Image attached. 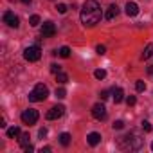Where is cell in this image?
I'll return each mask as SVG.
<instances>
[{
    "label": "cell",
    "instance_id": "obj_14",
    "mask_svg": "<svg viewBox=\"0 0 153 153\" xmlns=\"http://www.w3.org/2000/svg\"><path fill=\"white\" fill-rule=\"evenodd\" d=\"M151 56H153V43H148V45H146V49H144V52H142V56H140V58H142V59H149V58H151Z\"/></svg>",
    "mask_w": 153,
    "mask_h": 153
},
{
    "label": "cell",
    "instance_id": "obj_8",
    "mask_svg": "<svg viewBox=\"0 0 153 153\" xmlns=\"http://www.w3.org/2000/svg\"><path fill=\"white\" fill-rule=\"evenodd\" d=\"M4 22H6L9 27H15V29L20 25V20H18V16H16L15 13H11V11H6V13H4Z\"/></svg>",
    "mask_w": 153,
    "mask_h": 153
},
{
    "label": "cell",
    "instance_id": "obj_32",
    "mask_svg": "<svg viewBox=\"0 0 153 153\" xmlns=\"http://www.w3.org/2000/svg\"><path fill=\"white\" fill-rule=\"evenodd\" d=\"M24 149H25V151H27V153H31V151H33V149H34V146H33V144H27V146H25V148H24Z\"/></svg>",
    "mask_w": 153,
    "mask_h": 153
},
{
    "label": "cell",
    "instance_id": "obj_19",
    "mask_svg": "<svg viewBox=\"0 0 153 153\" xmlns=\"http://www.w3.org/2000/svg\"><path fill=\"white\" fill-rule=\"evenodd\" d=\"M58 54H59L61 58H68V56H70V49H68V47H61V49L58 51Z\"/></svg>",
    "mask_w": 153,
    "mask_h": 153
},
{
    "label": "cell",
    "instance_id": "obj_7",
    "mask_svg": "<svg viewBox=\"0 0 153 153\" xmlns=\"http://www.w3.org/2000/svg\"><path fill=\"white\" fill-rule=\"evenodd\" d=\"M63 114H65V106H63V105H56V106H52V108L47 112V119H49V121H54V119H59Z\"/></svg>",
    "mask_w": 153,
    "mask_h": 153
},
{
    "label": "cell",
    "instance_id": "obj_30",
    "mask_svg": "<svg viewBox=\"0 0 153 153\" xmlns=\"http://www.w3.org/2000/svg\"><path fill=\"white\" fill-rule=\"evenodd\" d=\"M142 130H144V131H151V124H149L148 121H142Z\"/></svg>",
    "mask_w": 153,
    "mask_h": 153
},
{
    "label": "cell",
    "instance_id": "obj_33",
    "mask_svg": "<svg viewBox=\"0 0 153 153\" xmlns=\"http://www.w3.org/2000/svg\"><path fill=\"white\" fill-rule=\"evenodd\" d=\"M22 2H24V4H31V0H22Z\"/></svg>",
    "mask_w": 153,
    "mask_h": 153
},
{
    "label": "cell",
    "instance_id": "obj_34",
    "mask_svg": "<svg viewBox=\"0 0 153 153\" xmlns=\"http://www.w3.org/2000/svg\"><path fill=\"white\" fill-rule=\"evenodd\" d=\"M151 149H153V142H151Z\"/></svg>",
    "mask_w": 153,
    "mask_h": 153
},
{
    "label": "cell",
    "instance_id": "obj_16",
    "mask_svg": "<svg viewBox=\"0 0 153 153\" xmlns=\"http://www.w3.org/2000/svg\"><path fill=\"white\" fill-rule=\"evenodd\" d=\"M59 144H61V146H68V144H70V133H67V131L61 133V135H59Z\"/></svg>",
    "mask_w": 153,
    "mask_h": 153
},
{
    "label": "cell",
    "instance_id": "obj_27",
    "mask_svg": "<svg viewBox=\"0 0 153 153\" xmlns=\"http://www.w3.org/2000/svg\"><path fill=\"white\" fill-rule=\"evenodd\" d=\"M56 9H58V13H61V15H63V13H67V6H65V4H58V6H56Z\"/></svg>",
    "mask_w": 153,
    "mask_h": 153
},
{
    "label": "cell",
    "instance_id": "obj_4",
    "mask_svg": "<svg viewBox=\"0 0 153 153\" xmlns=\"http://www.w3.org/2000/svg\"><path fill=\"white\" fill-rule=\"evenodd\" d=\"M24 58H25L27 61H38V59L42 58V51H40V47H38V45L27 47V49L24 51Z\"/></svg>",
    "mask_w": 153,
    "mask_h": 153
},
{
    "label": "cell",
    "instance_id": "obj_6",
    "mask_svg": "<svg viewBox=\"0 0 153 153\" xmlns=\"http://www.w3.org/2000/svg\"><path fill=\"white\" fill-rule=\"evenodd\" d=\"M92 115H94V119H97V121H105V119H106V108H105V105H103V103L94 105V106H92Z\"/></svg>",
    "mask_w": 153,
    "mask_h": 153
},
{
    "label": "cell",
    "instance_id": "obj_10",
    "mask_svg": "<svg viewBox=\"0 0 153 153\" xmlns=\"http://www.w3.org/2000/svg\"><path fill=\"white\" fill-rule=\"evenodd\" d=\"M124 11H126L128 16H137V15H139V6H137L135 2H128Z\"/></svg>",
    "mask_w": 153,
    "mask_h": 153
},
{
    "label": "cell",
    "instance_id": "obj_1",
    "mask_svg": "<svg viewBox=\"0 0 153 153\" xmlns=\"http://www.w3.org/2000/svg\"><path fill=\"white\" fill-rule=\"evenodd\" d=\"M101 20V6L96 0H87L81 9V22L87 27H94L96 24H99Z\"/></svg>",
    "mask_w": 153,
    "mask_h": 153
},
{
    "label": "cell",
    "instance_id": "obj_15",
    "mask_svg": "<svg viewBox=\"0 0 153 153\" xmlns=\"http://www.w3.org/2000/svg\"><path fill=\"white\" fill-rule=\"evenodd\" d=\"M7 137H9V139H13V137H20V128H18V126H11V128H7Z\"/></svg>",
    "mask_w": 153,
    "mask_h": 153
},
{
    "label": "cell",
    "instance_id": "obj_25",
    "mask_svg": "<svg viewBox=\"0 0 153 153\" xmlns=\"http://www.w3.org/2000/svg\"><path fill=\"white\" fill-rule=\"evenodd\" d=\"M135 88H137L139 92H142V90L146 88V83H144V81H137V83H135Z\"/></svg>",
    "mask_w": 153,
    "mask_h": 153
},
{
    "label": "cell",
    "instance_id": "obj_11",
    "mask_svg": "<svg viewBox=\"0 0 153 153\" xmlns=\"http://www.w3.org/2000/svg\"><path fill=\"white\" fill-rule=\"evenodd\" d=\"M117 15H119V7H117L115 4H112V6L108 7V11L105 13V18H106V20H114Z\"/></svg>",
    "mask_w": 153,
    "mask_h": 153
},
{
    "label": "cell",
    "instance_id": "obj_31",
    "mask_svg": "<svg viewBox=\"0 0 153 153\" xmlns=\"http://www.w3.org/2000/svg\"><path fill=\"white\" fill-rule=\"evenodd\" d=\"M38 135H40V139H43V137L47 135V128H40V131H38Z\"/></svg>",
    "mask_w": 153,
    "mask_h": 153
},
{
    "label": "cell",
    "instance_id": "obj_17",
    "mask_svg": "<svg viewBox=\"0 0 153 153\" xmlns=\"http://www.w3.org/2000/svg\"><path fill=\"white\" fill-rule=\"evenodd\" d=\"M56 79H58V83H61V85H63V83H67V81H68V76H67L65 72H58V74H56Z\"/></svg>",
    "mask_w": 153,
    "mask_h": 153
},
{
    "label": "cell",
    "instance_id": "obj_29",
    "mask_svg": "<svg viewBox=\"0 0 153 153\" xmlns=\"http://www.w3.org/2000/svg\"><path fill=\"white\" fill-rule=\"evenodd\" d=\"M99 97H101L103 101H105V99H108V97H110V90H103V92L99 94Z\"/></svg>",
    "mask_w": 153,
    "mask_h": 153
},
{
    "label": "cell",
    "instance_id": "obj_24",
    "mask_svg": "<svg viewBox=\"0 0 153 153\" xmlns=\"http://www.w3.org/2000/svg\"><path fill=\"white\" fill-rule=\"evenodd\" d=\"M51 72H52V74H58V72H61V67L56 65V63H52V65H51Z\"/></svg>",
    "mask_w": 153,
    "mask_h": 153
},
{
    "label": "cell",
    "instance_id": "obj_28",
    "mask_svg": "<svg viewBox=\"0 0 153 153\" xmlns=\"http://www.w3.org/2000/svg\"><path fill=\"white\" fill-rule=\"evenodd\" d=\"M96 52H97V54H105V52H106V47H105V45H97V47H96Z\"/></svg>",
    "mask_w": 153,
    "mask_h": 153
},
{
    "label": "cell",
    "instance_id": "obj_13",
    "mask_svg": "<svg viewBox=\"0 0 153 153\" xmlns=\"http://www.w3.org/2000/svg\"><path fill=\"white\" fill-rule=\"evenodd\" d=\"M112 94H114V101H115V103H121V101L124 99V92H123V88H114Z\"/></svg>",
    "mask_w": 153,
    "mask_h": 153
},
{
    "label": "cell",
    "instance_id": "obj_23",
    "mask_svg": "<svg viewBox=\"0 0 153 153\" xmlns=\"http://www.w3.org/2000/svg\"><path fill=\"white\" fill-rule=\"evenodd\" d=\"M112 126H114V130H123L124 128V121H115Z\"/></svg>",
    "mask_w": 153,
    "mask_h": 153
},
{
    "label": "cell",
    "instance_id": "obj_5",
    "mask_svg": "<svg viewBox=\"0 0 153 153\" xmlns=\"http://www.w3.org/2000/svg\"><path fill=\"white\" fill-rule=\"evenodd\" d=\"M38 117H40V114L34 110V108H29V110H24V114H22V121L25 123V124H36V121H38Z\"/></svg>",
    "mask_w": 153,
    "mask_h": 153
},
{
    "label": "cell",
    "instance_id": "obj_26",
    "mask_svg": "<svg viewBox=\"0 0 153 153\" xmlns=\"http://www.w3.org/2000/svg\"><path fill=\"white\" fill-rule=\"evenodd\" d=\"M126 103H128V106H133V105L137 103V99H135V96H128V97H126Z\"/></svg>",
    "mask_w": 153,
    "mask_h": 153
},
{
    "label": "cell",
    "instance_id": "obj_12",
    "mask_svg": "<svg viewBox=\"0 0 153 153\" xmlns=\"http://www.w3.org/2000/svg\"><path fill=\"white\" fill-rule=\"evenodd\" d=\"M87 140H88V144H90V146H97V144L101 142V133H97V131H92V133H88Z\"/></svg>",
    "mask_w": 153,
    "mask_h": 153
},
{
    "label": "cell",
    "instance_id": "obj_22",
    "mask_svg": "<svg viewBox=\"0 0 153 153\" xmlns=\"http://www.w3.org/2000/svg\"><path fill=\"white\" fill-rule=\"evenodd\" d=\"M65 96H67V90H65V88H58V90H56V97H58V99H63Z\"/></svg>",
    "mask_w": 153,
    "mask_h": 153
},
{
    "label": "cell",
    "instance_id": "obj_9",
    "mask_svg": "<svg viewBox=\"0 0 153 153\" xmlns=\"http://www.w3.org/2000/svg\"><path fill=\"white\" fill-rule=\"evenodd\" d=\"M56 34V25L52 22H45L43 27H42V36L43 38H52Z\"/></svg>",
    "mask_w": 153,
    "mask_h": 153
},
{
    "label": "cell",
    "instance_id": "obj_20",
    "mask_svg": "<svg viewBox=\"0 0 153 153\" xmlns=\"http://www.w3.org/2000/svg\"><path fill=\"white\" fill-rule=\"evenodd\" d=\"M29 24H31L33 27H36V25L40 24V16H38V15H33V16H31V20H29Z\"/></svg>",
    "mask_w": 153,
    "mask_h": 153
},
{
    "label": "cell",
    "instance_id": "obj_18",
    "mask_svg": "<svg viewBox=\"0 0 153 153\" xmlns=\"http://www.w3.org/2000/svg\"><path fill=\"white\" fill-rule=\"evenodd\" d=\"M18 140H20V146L25 148V146L29 144V133H20V139H18Z\"/></svg>",
    "mask_w": 153,
    "mask_h": 153
},
{
    "label": "cell",
    "instance_id": "obj_3",
    "mask_svg": "<svg viewBox=\"0 0 153 153\" xmlns=\"http://www.w3.org/2000/svg\"><path fill=\"white\" fill-rule=\"evenodd\" d=\"M47 96H49V88H47L43 83H38V85L31 90V94H29V101H33V103H40V101H45Z\"/></svg>",
    "mask_w": 153,
    "mask_h": 153
},
{
    "label": "cell",
    "instance_id": "obj_21",
    "mask_svg": "<svg viewBox=\"0 0 153 153\" xmlns=\"http://www.w3.org/2000/svg\"><path fill=\"white\" fill-rule=\"evenodd\" d=\"M94 76H96L97 79H105V76H106V72H105L103 68H99V70H96V72H94Z\"/></svg>",
    "mask_w": 153,
    "mask_h": 153
},
{
    "label": "cell",
    "instance_id": "obj_2",
    "mask_svg": "<svg viewBox=\"0 0 153 153\" xmlns=\"http://www.w3.org/2000/svg\"><path fill=\"white\" fill-rule=\"evenodd\" d=\"M142 144H144V139H142V135H140L139 131H130L128 135H124V137L119 139V146H121L123 149L137 151V149L142 148Z\"/></svg>",
    "mask_w": 153,
    "mask_h": 153
}]
</instances>
